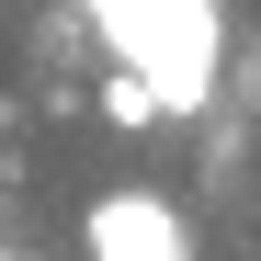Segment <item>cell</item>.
Instances as JSON below:
<instances>
[{
	"mask_svg": "<svg viewBox=\"0 0 261 261\" xmlns=\"http://www.w3.org/2000/svg\"><path fill=\"white\" fill-rule=\"evenodd\" d=\"M80 12L125 57V80H148L159 114H193L216 91V0H80Z\"/></svg>",
	"mask_w": 261,
	"mask_h": 261,
	"instance_id": "cell-1",
	"label": "cell"
},
{
	"mask_svg": "<svg viewBox=\"0 0 261 261\" xmlns=\"http://www.w3.org/2000/svg\"><path fill=\"white\" fill-rule=\"evenodd\" d=\"M80 250L91 261H193V227L170 216V193L114 182V193H91V216H80Z\"/></svg>",
	"mask_w": 261,
	"mask_h": 261,
	"instance_id": "cell-2",
	"label": "cell"
},
{
	"mask_svg": "<svg viewBox=\"0 0 261 261\" xmlns=\"http://www.w3.org/2000/svg\"><path fill=\"white\" fill-rule=\"evenodd\" d=\"M102 114H114V125H159V102H148V80H125V68L102 80Z\"/></svg>",
	"mask_w": 261,
	"mask_h": 261,
	"instance_id": "cell-3",
	"label": "cell"
}]
</instances>
